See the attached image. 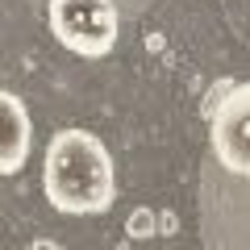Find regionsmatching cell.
<instances>
[{
    "instance_id": "6da1fadb",
    "label": "cell",
    "mask_w": 250,
    "mask_h": 250,
    "mask_svg": "<svg viewBox=\"0 0 250 250\" xmlns=\"http://www.w3.org/2000/svg\"><path fill=\"white\" fill-rule=\"evenodd\" d=\"M42 188L59 213L96 217L117 200V167L108 146L88 129H59L46 146Z\"/></svg>"
},
{
    "instance_id": "7a4b0ae2",
    "label": "cell",
    "mask_w": 250,
    "mask_h": 250,
    "mask_svg": "<svg viewBox=\"0 0 250 250\" xmlns=\"http://www.w3.org/2000/svg\"><path fill=\"white\" fill-rule=\"evenodd\" d=\"M50 34L71 54L100 59L117 46V9L108 0H50Z\"/></svg>"
},
{
    "instance_id": "3957f363",
    "label": "cell",
    "mask_w": 250,
    "mask_h": 250,
    "mask_svg": "<svg viewBox=\"0 0 250 250\" xmlns=\"http://www.w3.org/2000/svg\"><path fill=\"white\" fill-rule=\"evenodd\" d=\"M208 146L229 175L250 179V80L229 83L221 104L208 113Z\"/></svg>"
},
{
    "instance_id": "277c9868",
    "label": "cell",
    "mask_w": 250,
    "mask_h": 250,
    "mask_svg": "<svg viewBox=\"0 0 250 250\" xmlns=\"http://www.w3.org/2000/svg\"><path fill=\"white\" fill-rule=\"evenodd\" d=\"M34 146V129H29V113L13 92H0V175H17L29 159Z\"/></svg>"
},
{
    "instance_id": "5b68a950",
    "label": "cell",
    "mask_w": 250,
    "mask_h": 250,
    "mask_svg": "<svg viewBox=\"0 0 250 250\" xmlns=\"http://www.w3.org/2000/svg\"><path fill=\"white\" fill-rule=\"evenodd\" d=\"M154 229H159V217H154L150 208H134L129 221H125V233H129V238H150Z\"/></svg>"
},
{
    "instance_id": "8992f818",
    "label": "cell",
    "mask_w": 250,
    "mask_h": 250,
    "mask_svg": "<svg viewBox=\"0 0 250 250\" xmlns=\"http://www.w3.org/2000/svg\"><path fill=\"white\" fill-rule=\"evenodd\" d=\"M34 250H62V246H59V242H46V238H38V242H34Z\"/></svg>"
}]
</instances>
